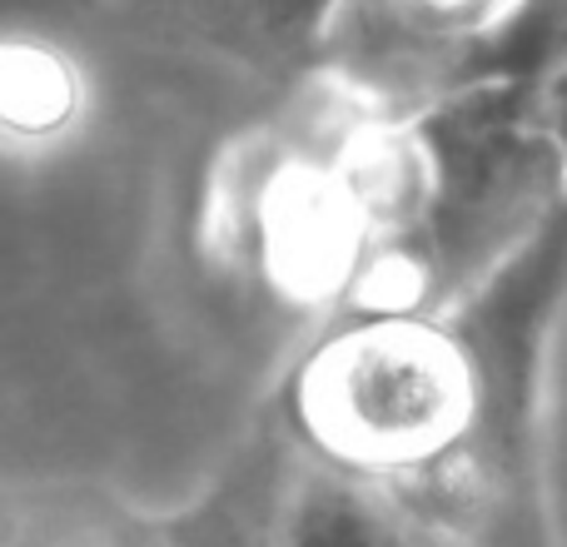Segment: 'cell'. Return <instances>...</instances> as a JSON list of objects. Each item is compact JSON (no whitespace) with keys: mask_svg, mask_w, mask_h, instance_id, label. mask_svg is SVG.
I'll return each mask as SVG.
<instances>
[{"mask_svg":"<svg viewBox=\"0 0 567 547\" xmlns=\"http://www.w3.org/2000/svg\"><path fill=\"white\" fill-rule=\"evenodd\" d=\"M299 10L329 95L379 115L523 85L567 55V0H299Z\"/></svg>","mask_w":567,"mask_h":547,"instance_id":"6da1fadb","label":"cell"},{"mask_svg":"<svg viewBox=\"0 0 567 547\" xmlns=\"http://www.w3.org/2000/svg\"><path fill=\"white\" fill-rule=\"evenodd\" d=\"M75 105L70 95V75L50 50H10L6 60V120L20 135H40L65 120Z\"/></svg>","mask_w":567,"mask_h":547,"instance_id":"7a4b0ae2","label":"cell"}]
</instances>
